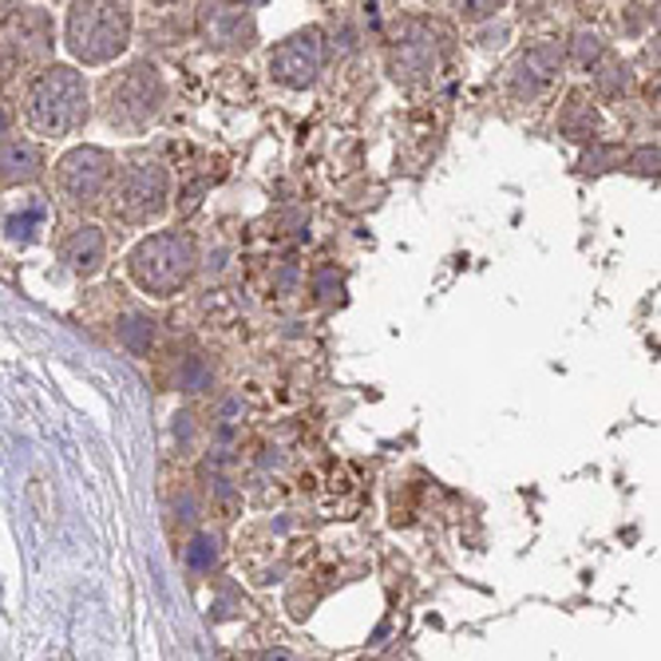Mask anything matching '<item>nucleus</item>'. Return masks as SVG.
I'll use <instances>...</instances> for the list:
<instances>
[{"instance_id": "obj_1", "label": "nucleus", "mask_w": 661, "mask_h": 661, "mask_svg": "<svg viewBox=\"0 0 661 661\" xmlns=\"http://www.w3.org/2000/svg\"><path fill=\"white\" fill-rule=\"evenodd\" d=\"M92 115V92L84 72L67 64H44L24 92V124L32 135L64 139L76 135Z\"/></svg>"}, {"instance_id": "obj_2", "label": "nucleus", "mask_w": 661, "mask_h": 661, "mask_svg": "<svg viewBox=\"0 0 661 661\" xmlns=\"http://www.w3.org/2000/svg\"><path fill=\"white\" fill-rule=\"evenodd\" d=\"M64 44L87 67L119 60L132 44V4H115V0H76V4H67Z\"/></svg>"}, {"instance_id": "obj_3", "label": "nucleus", "mask_w": 661, "mask_h": 661, "mask_svg": "<svg viewBox=\"0 0 661 661\" xmlns=\"http://www.w3.org/2000/svg\"><path fill=\"white\" fill-rule=\"evenodd\" d=\"M167 104V84H162L159 67L147 60L119 67L115 76L99 84V115L104 124L124 135H139L155 124Z\"/></svg>"}, {"instance_id": "obj_4", "label": "nucleus", "mask_w": 661, "mask_h": 661, "mask_svg": "<svg viewBox=\"0 0 661 661\" xmlns=\"http://www.w3.org/2000/svg\"><path fill=\"white\" fill-rule=\"evenodd\" d=\"M127 270H132V282L143 293L167 302V297L187 290L195 270H199L195 238L182 234V230H159V234L143 238L127 258Z\"/></svg>"}, {"instance_id": "obj_5", "label": "nucleus", "mask_w": 661, "mask_h": 661, "mask_svg": "<svg viewBox=\"0 0 661 661\" xmlns=\"http://www.w3.org/2000/svg\"><path fill=\"white\" fill-rule=\"evenodd\" d=\"M167 195H170L167 167H162L159 159L135 155V159L115 175L112 210H115L119 222H127V227H147V222L162 218V210H167Z\"/></svg>"}, {"instance_id": "obj_6", "label": "nucleus", "mask_w": 661, "mask_h": 661, "mask_svg": "<svg viewBox=\"0 0 661 661\" xmlns=\"http://www.w3.org/2000/svg\"><path fill=\"white\" fill-rule=\"evenodd\" d=\"M52 56V20L36 4H17L0 20V87Z\"/></svg>"}, {"instance_id": "obj_7", "label": "nucleus", "mask_w": 661, "mask_h": 661, "mask_svg": "<svg viewBox=\"0 0 661 661\" xmlns=\"http://www.w3.org/2000/svg\"><path fill=\"white\" fill-rule=\"evenodd\" d=\"M115 187V155L104 147H72L56 162V195L64 207L92 210L112 195Z\"/></svg>"}, {"instance_id": "obj_8", "label": "nucleus", "mask_w": 661, "mask_h": 661, "mask_svg": "<svg viewBox=\"0 0 661 661\" xmlns=\"http://www.w3.org/2000/svg\"><path fill=\"white\" fill-rule=\"evenodd\" d=\"M325 67V32L322 29H302L285 36L282 44L270 52V72H274L277 84L302 92L313 80L322 76Z\"/></svg>"}, {"instance_id": "obj_9", "label": "nucleus", "mask_w": 661, "mask_h": 661, "mask_svg": "<svg viewBox=\"0 0 661 661\" xmlns=\"http://www.w3.org/2000/svg\"><path fill=\"white\" fill-rule=\"evenodd\" d=\"M440 32L428 24V20H412L405 29V36H397L392 44V56H388V67L400 84H416V80H428L440 64V48L444 40H436Z\"/></svg>"}, {"instance_id": "obj_10", "label": "nucleus", "mask_w": 661, "mask_h": 661, "mask_svg": "<svg viewBox=\"0 0 661 661\" xmlns=\"http://www.w3.org/2000/svg\"><path fill=\"white\" fill-rule=\"evenodd\" d=\"M199 32L214 52H250L258 40L254 12L238 4H202Z\"/></svg>"}, {"instance_id": "obj_11", "label": "nucleus", "mask_w": 661, "mask_h": 661, "mask_svg": "<svg viewBox=\"0 0 661 661\" xmlns=\"http://www.w3.org/2000/svg\"><path fill=\"white\" fill-rule=\"evenodd\" d=\"M563 64H567V44H558V40H538V44H531L527 52L511 64V92L520 95V99H535L543 87L555 84Z\"/></svg>"}, {"instance_id": "obj_12", "label": "nucleus", "mask_w": 661, "mask_h": 661, "mask_svg": "<svg viewBox=\"0 0 661 661\" xmlns=\"http://www.w3.org/2000/svg\"><path fill=\"white\" fill-rule=\"evenodd\" d=\"M44 147L36 139H24V135L0 139V187H29L44 175Z\"/></svg>"}, {"instance_id": "obj_13", "label": "nucleus", "mask_w": 661, "mask_h": 661, "mask_svg": "<svg viewBox=\"0 0 661 661\" xmlns=\"http://www.w3.org/2000/svg\"><path fill=\"white\" fill-rule=\"evenodd\" d=\"M60 262H64L76 277H95L99 270H104V262H107L104 230L92 227V222H84V227H76V230H67V234L60 238Z\"/></svg>"}, {"instance_id": "obj_14", "label": "nucleus", "mask_w": 661, "mask_h": 661, "mask_svg": "<svg viewBox=\"0 0 661 661\" xmlns=\"http://www.w3.org/2000/svg\"><path fill=\"white\" fill-rule=\"evenodd\" d=\"M558 132L575 143H595L598 135V112L583 92H570V99L558 112Z\"/></svg>"}, {"instance_id": "obj_15", "label": "nucleus", "mask_w": 661, "mask_h": 661, "mask_svg": "<svg viewBox=\"0 0 661 661\" xmlns=\"http://www.w3.org/2000/svg\"><path fill=\"white\" fill-rule=\"evenodd\" d=\"M115 337H119V345H124L127 353L147 357V349H151V340H155V322L147 313H124V317L115 322Z\"/></svg>"}, {"instance_id": "obj_16", "label": "nucleus", "mask_w": 661, "mask_h": 661, "mask_svg": "<svg viewBox=\"0 0 661 661\" xmlns=\"http://www.w3.org/2000/svg\"><path fill=\"white\" fill-rule=\"evenodd\" d=\"M44 218H48V202H44V199H29L20 214H12L9 222H4V230H9L12 242H20V246H29L32 238H36V230L44 227Z\"/></svg>"}, {"instance_id": "obj_17", "label": "nucleus", "mask_w": 661, "mask_h": 661, "mask_svg": "<svg viewBox=\"0 0 661 661\" xmlns=\"http://www.w3.org/2000/svg\"><path fill=\"white\" fill-rule=\"evenodd\" d=\"M567 60H570V64H578V67H586V72H595V67L606 60V48H602V40H598L595 32H578V36L570 40V52H567Z\"/></svg>"}, {"instance_id": "obj_18", "label": "nucleus", "mask_w": 661, "mask_h": 661, "mask_svg": "<svg viewBox=\"0 0 661 661\" xmlns=\"http://www.w3.org/2000/svg\"><path fill=\"white\" fill-rule=\"evenodd\" d=\"M182 563H187L195 575H207L210 567L218 563V538L210 535H195L187 543V550H182Z\"/></svg>"}, {"instance_id": "obj_19", "label": "nucleus", "mask_w": 661, "mask_h": 661, "mask_svg": "<svg viewBox=\"0 0 661 661\" xmlns=\"http://www.w3.org/2000/svg\"><path fill=\"white\" fill-rule=\"evenodd\" d=\"M214 385V373H210V365L202 357H187L179 365V388L182 392H207V388Z\"/></svg>"}, {"instance_id": "obj_20", "label": "nucleus", "mask_w": 661, "mask_h": 661, "mask_svg": "<svg viewBox=\"0 0 661 661\" xmlns=\"http://www.w3.org/2000/svg\"><path fill=\"white\" fill-rule=\"evenodd\" d=\"M595 84H598V92L610 99V95L626 92V84H630V67L618 64V60H602V64L595 67Z\"/></svg>"}, {"instance_id": "obj_21", "label": "nucleus", "mask_w": 661, "mask_h": 661, "mask_svg": "<svg viewBox=\"0 0 661 661\" xmlns=\"http://www.w3.org/2000/svg\"><path fill=\"white\" fill-rule=\"evenodd\" d=\"M630 167L638 170V175H658V143L638 147V151L630 155Z\"/></svg>"}, {"instance_id": "obj_22", "label": "nucleus", "mask_w": 661, "mask_h": 661, "mask_svg": "<svg viewBox=\"0 0 661 661\" xmlns=\"http://www.w3.org/2000/svg\"><path fill=\"white\" fill-rule=\"evenodd\" d=\"M250 661H302L293 650H285V646H270V650H258L250 653Z\"/></svg>"}, {"instance_id": "obj_23", "label": "nucleus", "mask_w": 661, "mask_h": 661, "mask_svg": "<svg viewBox=\"0 0 661 661\" xmlns=\"http://www.w3.org/2000/svg\"><path fill=\"white\" fill-rule=\"evenodd\" d=\"M500 12V4H468V17H492Z\"/></svg>"}, {"instance_id": "obj_24", "label": "nucleus", "mask_w": 661, "mask_h": 661, "mask_svg": "<svg viewBox=\"0 0 661 661\" xmlns=\"http://www.w3.org/2000/svg\"><path fill=\"white\" fill-rule=\"evenodd\" d=\"M9 124H12V115H9V107L0 104V139H4V135H9Z\"/></svg>"}, {"instance_id": "obj_25", "label": "nucleus", "mask_w": 661, "mask_h": 661, "mask_svg": "<svg viewBox=\"0 0 661 661\" xmlns=\"http://www.w3.org/2000/svg\"><path fill=\"white\" fill-rule=\"evenodd\" d=\"M12 9H17V4H9V0H0V20L9 17V12H12Z\"/></svg>"}]
</instances>
